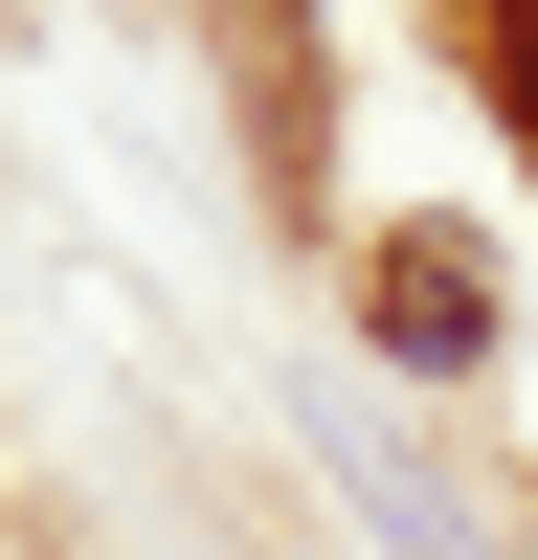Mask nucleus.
I'll return each instance as SVG.
<instances>
[{
    "label": "nucleus",
    "instance_id": "nucleus-1",
    "mask_svg": "<svg viewBox=\"0 0 538 560\" xmlns=\"http://www.w3.org/2000/svg\"><path fill=\"white\" fill-rule=\"evenodd\" d=\"M471 269H493L471 224H404V247H382V337H404V359H471V337H493V292H471Z\"/></svg>",
    "mask_w": 538,
    "mask_h": 560
}]
</instances>
